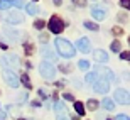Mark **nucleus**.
I'll return each instance as SVG.
<instances>
[{"mask_svg": "<svg viewBox=\"0 0 130 120\" xmlns=\"http://www.w3.org/2000/svg\"><path fill=\"white\" fill-rule=\"evenodd\" d=\"M98 71L103 74L101 78H105L108 83H115V85H118V83H120V80L115 76V73L111 71V69H108V68H105V66H98Z\"/></svg>", "mask_w": 130, "mask_h": 120, "instance_id": "obj_6", "label": "nucleus"}, {"mask_svg": "<svg viewBox=\"0 0 130 120\" xmlns=\"http://www.w3.org/2000/svg\"><path fill=\"white\" fill-rule=\"evenodd\" d=\"M25 10H27V14H29V15H36V14H39V7H37L36 4L25 5Z\"/></svg>", "mask_w": 130, "mask_h": 120, "instance_id": "obj_17", "label": "nucleus"}, {"mask_svg": "<svg viewBox=\"0 0 130 120\" xmlns=\"http://www.w3.org/2000/svg\"><path fill=\"white\" fill-rule=\"evenodd\" d=\"M53 2H54V5H61L63 4V0H53Z\"/></svg>", "mask_w": 130, "mask_h": 120, "instance_id": "obj_40", "label": "nucleus"}, {"mask_svg": "<svg viewBox=\"0 0 130 120\" xmlns=\"http://www.w3.org/2000/svg\"><path fill=\"white\" fill-rule=\"evenodd\" d=\"M20 81L25 85V88H27V90H32V85H30L29 76H27V74H20Z\"/></svg>", "mask_w": 130, "mask_h": 120, "instance_id": "obj_20", "label": "nucleus"}, {"mask_svg": "<svg viewBox=\"0 0 130 120\" xmlns=\"http://www.w3.org/2000/svg\"><path fill=\"white\" fill-rule=\"evenodd\" d=\"M4 34L9 37L10 42H19V37H20V34L17 32V31H14L12 27H4Z\"/></svg>", "mask_w": 130, "mask_h": 120, "instance_id": "obj_13", "label": "nucleus"}, {"mask_svg": "<svg viewBox=\"0 0 130 120\" xmlns=\"http://www.w3.org/2000/svg\"><path fill=\"white\" fill-rule=\"evenodd\" d=\"M101 107H103L105 110H113V108H115V101L111 100V98H103Z\"/></svg>", "mask_w": 130, "mask_h": 120, "instance_id": "obj_15", "label": "nucleus"}, {"mask_svg": "<svg viewBox=\"0 0 130 120\" xmlns=\"http://www.w3.org/2000/svg\"><path fill=\"white\" fill-rule=\"evenodd\" d=\"M12 5H15V7H22V5H24V0H12Z\"/></svg>", "mask_w": 130, "mask_h": 120, "instance_id": "obj_33", "label": "nucleus"}, {"mask_svg": "<svg viewBox=\"0 0 130 120\" xmlns=\"http://www.w3.org/2000/svg\"><path fill=\"white\" fill-rule=\"evenodd\" d=\"M19 120H25V118H19Z\"/></svg>", "mask_w": 130, "mask_h": 120, "instance_id": "obj_44", "label": "nucleus"}, {"mask_svg": "<svg viewBox=\"0 0 130 120\" xmlns=\"http://www.w3.org/2000/svg\"><path fill=\"white\" fill-rule=\"evenodd\" d=\"M5 20L9 22V24H22L24 22V15L20 14L19 10H10L9 14H5Z\"/></svg>", "mask_w": 130, "mask_h": 120, "instance_id": "obj_8", "label": "nucleus"}, {"mask_svg": "<svg viewBox=\"0 0 130 120\" xmlns=\"http://www.w3.org/2000/svg\"><path fill=\"white\" fill-rule=\"evenodd\" d=\"M32 107H41V101H37V100H34V101H32Z\"/></svg>", "mask_w": 130, "mask_h": 120, "instance_id": "obj_39", "label": "nucleus"}, {"mask_svg": "<svg viewBox=\"0 0 130 120\" xmlns=\"http://www.w3.org/2000/svg\"><path fill=\"white\" fill-rule=\"evenodd\" d=\"M59 69L63 73H69L73 69V66H69V64H59Z\"/></svg>", "mask_w": 130, "mask_h": 120, "instance_id": "obj_26", "label": "nucleus"}, {"mask_svg": "<svg viewBox=\"0 0 130 120\" xmlns=\"http://www.w3.org/2000/svg\"><path fill=\"white\" fill-rule=\"evenodd\" d=\"M4 80H5V83H7L9 86H12V88H17L20 85L19 76H17L14 71H10V69H5L4 71Z\"/></svg>", "mask_w": 130, "mask_h": 120, "instance_id": "obj_5", "label": "nucleus"}, {"mask_svg": "<svg viewBox=\"0 0 130 120\" xmlns=\"http://www.w3.org/2000/svg\"><path fill=\"white\" fill-rule=\"evenodd\" d=\"M86 105H88V110H96L100 103H98L96 100H88V103H86Z\"/></svg>", "mask_w": 130, "mask_h": 120, "instance_id": "obj_24", "label": "nucleus"}, {"mask_svg": "<svg viewBox=\"0 0 130 120\" xmlns=\"http://www.w3.org/2000/svg\"><path fill=\"white\" fill-rule=\"evenodd\" d=\"M54 110H56V115H58V120H71V117L68 115V110L64 107L63 101H58L54 105Z\"/></svg>", "mask_w": 130, "mask_h": 120, "instance_id": "obj_9", "label": "nucleus"}, {"mask_svg": "<svg viewBox=\"0 0 130 120\" xmlns=\"http://www.w3.org/2000/svg\"><path fill=\"white\" fill-rule=\"evenodd\" d=\"M24 49H25V54H29V56H30V54L34 53V48H32V44H27V42H25V44H24Z\"/></svg>", "mask_w": 130, "mask_h": 120, "instance_id": "obj_27", "label": "nucleus"}, {"mask_svg": "<svg viewBox=\"0 0 130 120\" xmlns=\"http://www.w3.org/2000/svg\"><path fill=\"white\" fill-rule=\"evenodd\" d=\"M110 49L113 51V53H120V49H122L120 41H113V42H111V46H110Z\"/></svg>", "mask_w": 130, "mask_h": 120, "instance_id": "obj_22", "label": "nucleus"}, {"mask_svg": "<svg viewBox=\"0 0 130 120\" xmlns=\"http://www.w3.org/2000/svg\"><path fill=\"white\" fill-rule=\"evenodd\" d=\"M39 96H41V98H47V95H46V93H44V91H42V90L39 91Z\"/></svg>", "mask_w": 130, "mask_h": 120, "instance_id": "obj_37", "label": "nucleus"}, {"mask_svg": "<svg viewBox=\"0 0 130 120\" xmlns=\"http://www.w3.org/2000/svg\"><path fill=\"white\" fill-rule=\"evenodd\" d=\"M106 120H113V118H106Z\"/></svg>", "mask_w": 130, "mask_h": 120, "instance_id": "obj_43", "label": "nucleus"}, {"mask_svg": "<svg viewBox=\"0 0 130 120\" xmlns=\"http://www.w3.org/2000/svg\"><path fill=\"white\" fill-rule=\"evenodd\" d=\"M115 120H130V117H127L125 113H120V115H117Z\"/></svg>", "mask_w": 130, "mask_h": 120, "instance_id": "obj_35", "label": "nucleus"}, {"mask_svg": "<svg viewBox=\"0 0 130 120\" xmlns=\"http://www.w3.org/2000/svg\"><path fill=\"white\" fill-rule=\"evenodd\" d=\"M0 64H2L4 68H9L10 66V59L5 58V56H2V58H0Z\"/></svg>", "mask_w": 130, "mask_h": 120, "instance_id": "obj_25", "label": "nucleus"}, {"mask_svg": "<svg viewBox=\"0 0 130 120\" xmlns=\"http://www.w3.org/2000/svg\"><path fill=\"white\" fill-rule=\"evenodd\" d=\"M74 110H76V113H78L79 117L85 115V107H83L81 101H74Z\"/></svg>", "mask_w": 130, "mask_h": 120, "instance_id": "obj_18", "label": "nucleus"}, {"mask_svg": "<svg viewBox=\"0 0 130 120\" xmlns=\"http://www.w3.org/2000/svg\"><path fill=\"white\" fill-rule=\"evenodd\" d=\"M96 80H98L96 73H86V76H85V83H86V85H93Z\"/></svg>", "mask_w": 130, "mask_h": 120, "instance_id": "obj_16", "label": "nucleus"}, {"mask_svg": "<svg viewBox=\"0 0 130 120\" xmlns=\"http://www.w3.org/2000/svg\"><path fill=\"white\" fill-rule=\"evenodd\" d=\"M128 46H130V37H128Z\"/></svg>", "mask_w": 130, "mask_h": 120, "instance_id": "obj_42", "label": "nucleus"}, {"mask_svg": "<svg viewBox=\"0 0 130 120\" xmlns=\"http://www.w3.org/2000/svg\"><path fill=\"white\" fill-rule=\"evenodd\" d=\"M113 101L120 103V105H130V91L123 90V88H118L113 93Z\"/></svg>", "mask_w": 130, "mask_h": 120, "instance_id": "obj_3", "label": "nucleus"}, {"mask_svg": "<svg viewBox=\"0 0 130 120\" xmlns=\"http://www.w3.org/2000/svg\"><path fill=\"white\" fill-rule=\"evenodd\" d=\"M74 5H79V7H85L86 5V0H71Z\"/></svg>", "mask_w": 130, "mask_h": 120, "instance_id": "obj_32", "label": "nucleus"}, {"mask_svg": "<svg viewBox=\"0 0 130 120\" xmlns=\"http://www.w3.org/2000/svg\"><path fill=\"white\" fill-rule=\"evenodd\" d=\"M111 32L115 34V36H120V34H122V29H120V27H113V29H111Z\"/></svg>", "mask_w": 130, "mask_h": 120, "instance_id": "obj_36", "label": "nucleus"}, {"mask_svg": "<svg viewBox=\"0 0 130 120\" xmlns=\"http://www.w3.org/2000/svg\"><path fill=\"white\" fill-rule=\"evenodd\" d=\"M74 48H76L78 51H79V53L88 54L90 51H91V44H90V41H88L86 37H81V39H78V41H76Z\"/></svg>", "mask_w": 130, "mask_h": 120, "instance_id": "obj_10", "label": "nucleus"}, {"mask_svg": "<svg viewBox=\"0 0 130 120\" xmlns=\"http://www.w3.org/2000/svg\"><path fill=\"white\" fill-rule=\"evenodd\" d=\"M63 98H64V100H69V101H73V103H74V96H73L71 93H63Z\"/></svg>", "mask_w": 130, "mask_h": 120, "instance_id": "obj_31", "label": "nucleus"}, {"mask_svg": "<svg viewBox=\"0 0 130 120\" xmlns=\"http://www.w3.org/2000/svg\"><path fill=\"white\" fill-rule=\"evenodd\" d=\"M56 49H58V54H61L63 58H73L74 56V46H73L69 41H66V39H61V37H58L56 39Z\"/></svg>", "mask_w": 130, "mask_h": 120, "instance_id": "obj_1", "label": "nucleus"}, {"mask_svg": "<svg viewBox=\"0 0 130 120\" xmlns=\"http://www.w3.org/2000/svg\"><path fill=\"white\" fill-rule=\"evenodd\" d=\"M39 73H41V76L46 78V80H53V78L56 76V69H54V66L49 61H42L39 64Z\"/></svg>", "mask_w": 130, "mask_h": 120, "instance_id": "obj_2", "label": "nucleus"}, {"mask_svg": "<svg viewBox=\"0 0 130 120\" xmlns=\"http://www.w3.org/2000/svg\"><path fill=\"white\" fill-rule=\"evenodd\" d=\"M93 56L96 59L98 63H106L108 61V54L103 51V49H96V51H93Z\"/></svg>", "mask_w": 130, "mask_h": 120, "instance_id": "obj_14", "label": "nucleus"}, {"mask_svg": "<svg viewBox=\"0 0 130 120\" xmlns=\"http://www.w3.org/2000/svg\"><path fill=\"white\" fill-rule=\"evenodd\" d=\"M32 2H37V0H32Z\"/></svg>", "mask_w": 130, "mask_h": 120, "instance_id": "obj_45", "label": "nucleus"}, {"mask_svg": "<svg viewBox=\"0 0 130 120\" xmlns=\"http://www.w3.org/2000/svg\"><path fill=\"white\" fill-rule=\"evenodd\" d=\"M41 54H42V58H44V61H54V59L58 58V54L56 53H53V49L49 48V46H44L42 49H41Z\"/></svg>", "mask_w": 130, "mask_h": 120, "instance_id": "obj_11", "label": "nucleus"}, {"mask_svg": "<svg viewBox=\"0 0 130 120\" xmlns=\"http://www.w3.org/2000/svg\"><path fill=\"white\" fill-rule=\"evenodd\" d=\"M93 90L96 91V93H103L105 95V93L110 91V83L106 81L105 78H98L96 81L93 83Z\"/></svg>", "mask_w": 130, "mask_h": 120, "instance_id": "obj_7", "label": "nucleus"}, {"mask_svg": "<svg viewBox=\"0 0 130 120\" xmlns=\"http://www.w3.org/2000/svg\"><path fill=\"white\" fill-rule=\"evenodd\" d=\"M4 118H7V113L5 112H0V120H4Z\"/></svg>", "mask_w": 130, "mask_h": 120, "instance_id": "obj_38", "label": "nucleus"}, {"mask_svg": "<svg viewBox=\"0 0 130 120\" xmlns=\"http://www.w3.org/2000/svg\"><path fill=\"white\" fill-rule=\"evenodd\" d=\"M120 5L123 7V9L130 10V0H120Z\"/></svg>", "mask_w": 130, "mask_h": 120, "instance_id": "obj_30", "label": "nucleus"}, {"mask_svg": "<svg viewBox=\"0 0 130 120\" xmlns=\"http://www.w3.org/2000/svg\"><path fill=\"white\" fill-rule=\"evenodd\" d=\"M90 12H91V15H93V19H96V20H103L106 17V10L105 9H101V7H91L90 9Z\"/></svg>", "mask_w": 130, "mask_h": 120, "instance_id": "obj_12", "label": "nucleus"}, {"mask_svg": "<svg viewBox=\"0 0 130 120\" xmlns=\"http://www.w3.org/2000/svg\"><path fill=\"white\" fill-rule=\"evenodd\" d=\"M0 48H2V49H7V44H4V42H0Z\"/></svg>", "mask_w": 130, "mask_h": 120, "instance_id": "obj_41", "label": "nucleus"}, {"mask_svg": "<svg viewBox=\"0 0 130 120\" xmlns=\"http://www.w3.org/2000/svg\"><path fill=\"white\" fill-rule=\"evenodd\" d=\"M47 27H49V31L53 34H61L63 32V29H64V24H63V20L59 19V17H51V20L47 22Z\"/></svg>", "mask_w": 130, "mask_h": 120, "instance_id": "obj_4", "label": "nucleus"}, {"mask_svg": "<svg viewBox=\"0 0 130 120\" xmlns=\"http://www.w3.org/2000/svg\"><path fill=\"white\" fill-rule=\"evenodd\" d=\"M44 25H46V22H44V20H36V22H34V27H36V29H44Z\"/></svg>", "mask_w": 130, "mask_h": 120, "instance_id": "obj_28", "label": "nucleus"}, {"mask_svg": "<svg viewBox=\"0 0 130 120\" xmlns=\"http://www.w3.org/2000/svg\"><path fill=\"white\" fill-rule=\"evenodd\" d=\"M47 39H49V36H47V34H41V36H39V41H41V42H46V41H47Z\"/></svg>", "mask_w": 130, "mask_h": 120, "instance_id": "obj_34", "label": "nucleus"}, {"mask_svg": "<svg viewBox=\"0 0 130 120\" xmlns=\"http://www.w3.org/2000/svg\"><path fill=\"white\" fill-rule=\"evenodd\" d=\"M78 68H79V69H83V71H88V69H90V61L81 59V61L78 63Z\"/></svg>", "mask_w": 130, "mask_h": 120, "instance_id": "obj_19", "label": "nucleus"}, {"mask_svg": "<svg viewBox=\"0 0 130 120\" xmlns=\"http://www.w3.org/2000/svg\"><path fill=\"white\" fill-rule=\"evenodd\" d=\"M120 58L125 59V61H130V51H122V53H120Z\"/></svg>", "mask_w": 130, "mask_h": 120, "instance_id": "obj_29", "label": "nucleus"}, {"mask_svg": "<svg viewBox=\"0 0 130 120\" xmlns=\"http://www.w3.org/2000/svg\"><path fill=\"white\" fill-rule=\"evenodd\" d=\"M85 27H86V29H90V31H95V32L100 29V27H98V24H95V22H91V20H86V22H85Z\"/></svg>", "mask_w": 130, "mask_h": 120, "instance_id": "obj_21", "label": "nucleus"}, {"mask_svg": "<svg viewBox=\"0 0 130 120\" xmlns=\"http://www.w3.org/2000/svg\"><path fill=\"white\" fill-rule=\"evenodd\" d=\"M12 7V2L10 0H0V9L2 10H9Z\"/></svg>", "mask_w": 130, "mask_h": 120, "instance_id": "obj_23", "label": "nucleus"}]
</instances>
